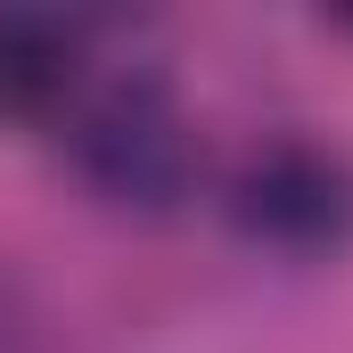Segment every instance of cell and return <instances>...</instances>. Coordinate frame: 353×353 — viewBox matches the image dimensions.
<instances>
[{
	"mask_svg": "<svg viewBox=\"0 0 353 353\" xmlns=\"http://www.w3.org/2000/svg\"><path fill=\"white\" fill-rule=\"evenodd\" d=\"M74 165L107 205H140V214H165L189 197L197 181V132L173 107V90L132 74V83L99 90L83 115H74Z\"/></svg>",
	"mask_w": 353,
	"mask_h": 353,
	"instance_id": "6da1fadb",
	"label": "cell"
},
{
	"mask_svg": "<svg viewBox=\"0 0 353 353\" xmlns=\"http://www.w3.org/2000/svg\"><path fill=\"white\" fill-rule=\"evenodd\" d=\"M230 214L247 239H263L279 255H321L353 222V181L312 140H263L230 181Z\"/></svg>",
	"mask_w": 353,
	"mask_h": 353,
	"instance_id": "7a4b0ae2",
	"label": "cell"
},
{
	"mask_svg": "<svg viewBox=\"0 0 353 353\" xmlns=\"http://www.w3.org/2000/svg\"><path fill=\"white\" fill-rule=\"evenodd\" d=\"M83 74V41L66 17L50 8H0V115L8 123H41L74 99Z\"/></svg>",
	"mask_w": 353,
	"mask_h": 353,
	"instance_id": "3957f363",
	"label": "cell"
}]
</instances>
